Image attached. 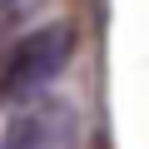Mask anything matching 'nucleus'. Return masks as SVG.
I'll list each match as a JSON object with an SVG mask.
<instances>
[{
	"label": "nucleus",
	"instance_id": "f257e3e1",
	"mask_svg": "<svg viewBox=\"0 0 149 149\" xmlns=\"http://www.w3.org/2000/svg\"><path fill=\"white\" fill-rule=\"evenodd\" d=\"M74 55V30L70 25H40L30 35H15L0 50V104L10 100H30L45 80L70 65Z\"/></svg>",
	"mask_w": 149,
	"mask_h": 149
},
{
	"label": "nucleus",
	"instance_id": "f03ea898",
	"mask_svg": "<svg viewBox=\"0 0 149 149\" xmlns=\"http://www.w3.org/2000/svg\"><path fill=\"white\" fill-rule=\"evenodd\" d=\"M70 129H74V114L65 104H30L5 119L0 149H60Z\"/></svg>",
	"mask_w": 149,
	"mask_h": 149
},
{
	"label": "nucleus",
	"instance_id": "7ed1b4c3",
	"mask_svg": "<svg viewBox=\"0 0 149 149\" xmlns=\"http://www.w3.org/2000/svg\"><path fill=\"white\" fill-rule=\"evenodd\" d=\"M20 20H25V0H0V50L15 40Z\"/></svg>",
	"mask_w": 149,
	"mask_h": 149
}]
</instances>
